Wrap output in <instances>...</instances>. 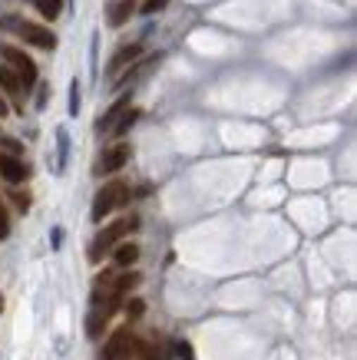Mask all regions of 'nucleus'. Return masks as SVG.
<instances>
[{
  "label": "nucleus",
  "mask_w": 357,
  "mask_h": 360,
  "mask_svg": "<svg viewBox=\"0 0 357 360\" xmlns=\"http://www.w3.org/2000/svg\"><path fill=\"white\" fill-rule=\"evenodd\" d=\"M130 110V93H126V96H119L116 103H113V106H109L106 110V116H99V122H96V132H109L113 129V126H116V120L119 116H123V112Z\"/></svg>",
  "instance_id": "9"
},
{
  "label": "nucleus",
  "mask_w": 357,
  "mask_h": 360,
  "mask_svg": "<svg viewBox=\"0 0 357 360\" xmlns=\"http://www.w3.org/2000/svg\"><path fill=\"white\" fill-rule=\"evenodd\" d=\"M11 235V219H7V208L0 202V238H7Z\"/></svg>",
  "instance_id": "19"
},
{
  "label": "nucleus",
  "mask_w": 357,
  "mask_h": 360,
  "mask_svg": "<svg viewBox=\"0 0 357 360\" xmlns=\"http://www.w3.org/2000/svg\"><path fill=\"white\" fill-rule=\"evenodd\" d=\"M0 89H4L7 96H13V99L23 96V83H20V77L13 73L11 66H0Z\"/></svg>",
  "instance_id": "10"
},
{
  "label": "nucleus",
  "mask_w": 357,
  "mask_h": 360,
  "mask_svg": "<svg viewBox=\"0 0 357 360\" xmlns=\"http://www.w3.org/2000/svg\"><path fill=\"white\" fill-rule=\"evenodd\" d=\"M126 162H130V146H126V142H116V146H109L106 153L96 159L93 175H113V172H119Z\"/></svg>",
  "instance_id": "5"
},
{
  "label": "nucleus",
  "mask_w": 357,
  "mask_h": 360,
  "mask_svg": "<svg viewBox=\"0 0 357 360\" xmlns=\"http://www.w3.org/2000/svg\"><path fill=\"white\" fill-rule=\"evenodd\" d=\"M165 4H169V0H146V4L139 7V11L146 13V17H149V13H159V11H163Z\"/></svg>",
  "instance_id": "17"
},
{
  "label": "nucleus",
  "mask_w": 357,
  "mask_h": 360,
  "mask_svg": "<svg viewBox=\"0 0 357 360\" xmlns=\"http://www.w3.org/2000/svg\"><path fill=\"white\" fill-rule=\"evenodd\" d=\"M136 229H139V219H136V215H130V219H116L113 225H106V229L93 238V245H89V262L99 264L103 262V255H109L119 241L126 238V235H132Z\"/></svg>",
  "instance_id": "1"
},
{
  "label": "nucleus",
  "mask_w": 357,
  "mask_h": 360,
  "mask_svg": "<svg viewBox=\"0 0 357 360\" xmlns=\"http://www.w3.org/2000/svg\"><path fill=\"white\" fill-rule=\"evenodd\" d=\"M132 11H136V0H119L116 7H113V13H109V23H113V27H123V23L132 17Z\"/></svg>",
  "instance_id": "13"
},
{
  "label": "nucleus",
  "mask_w": 357,
  "mask_h": 360,
  "mask_svg": "<svg viewBox=\"0 0 357 360\" xmlns=\"http://www.w3.org/2000/svg\"><path fill=\"white\" fill-rule=\"evenodd\" d=\"M103 360H132V334L126 330H113V338L103 347Z\"/></svg>",
  "instance_id": "6"
},
{
  "label": "nucleus",
  "mask_w": 357,
  "mask_h": 360,
  "mask_svg": "<svg viewBox=\"0 0 357 360\" xmlns=\"http://www.w3.org/2000/svg\"><path fill=\"white\" fill-rule=\"evenodd\" d=\"M11 198H13V205L20 208V212H27V208H30V195H27V192H11Z\"/></svg>",
  "instance_id": "20"
},
{
  "label": "nucleus",
  "mask_w": 357,
  "mask_h": 360,
  "mask_svg": "<svg viewBox=\"0 0 357 360\" xmlns=\"http://www.w3.org/2000/svg\"><path fill=\"white\" fill-rule=\"evenodd\" d=\"M136 120H139V110H132V106H130V110H126V112H123V116L116 120V126H113L109 132H113V136H126V132L136 126Z\"/></svg>",
  "instance_id": "15"
},
{
  "label": "nucleus",
  "mask_w": 357,
  "mask_h": 360,
  "mask_svg": "<svg viewBox=\"0 0 357 360\" xmlns=\"http://www.w3.org/2000/svg\"><path fill=\"white\" fill-rule=\"evenodd\" d=\"M173 354L179 360H195V350H192V344H189V340H173Z\"/></svg>",
  "instance_id": "16"
},
{
  "label": "nucleus",
  "mask_w": 357,
  "mask_h": 360,
  "mask_svg": "<svg viewBox=\"0 0 357 360\" xmlns=\"http://www.w3.org/2000/svg\"><path fill=\"white\" fill-rule=\"evenodd\" d=\"M56 139H60V169H63V162H66V132L60 129L56 132Z\"/></svg>",
  "instance_id": "21"
},
{
  "label": "nucleus",
  "mask_w": 357,
  "mask_h": 360,
  "mask_svg": "<svg viewBox=\"0 0 357 360\" xmlns=\"http://www.w3.org/2000/svg\"><path fill=\"white\" fill-rule=\"evenodd\" d=\"M132 347H136V354H139V360H165V347L163 344H152V340H132Z\"/></svg>",
  "instance_id": "12"
},
{
  "label": "nucleus",
  "mask_w": 357,
  "mask_h": 360,
  "mask_svg": "<svg viewBox=\"0 0 357 360\" xmlns=\"http://www.w3.org/2000/svg\"><path fill=\"white\" fill-rule=\"evenodd\" d=\"M126 314H130V317H139V314H142V301H130Z\"/></svg>",
  "instance_id": "22"
},
{
  "label": "nucleus",
  "mask_w": 357,
  "mask_h": 360,
  "mask_svg": "<svg viewBox=\"0 0 357 360\" xmlns=\"http://www.w3.org/2000/svg\"><path fill=\"white\" fill-rule=\"evenodd\" d=\"M139 56H142V44H126V46H119L116 53H113V60H109L106 70L113 73V77H116L119 70H126L130 63H136Z\"/></svg>",
  "instance_id": "8"
},
{
  "label": "nucleus",
  "mask_w": 357,
  "mask_h": 360,
  "mask_svg": "<svg viewBox=\"0 0 357 360\" xmlns=\"http://www.w3.org/2000/svg\"><path fill=\"white\" fill-rule=\"evenodd\" d=\"M7 112H11V106H7V99L0 96V120H4V116H7Z\"/></svg>",
  "instance_id": "23"
},
{
  "label": "nucleus",
  "mask_w": 357,
  "mask_h": 360,
  "mask_svg": "<svg viewBox=\"0 0 357 360\" xmlns=\"http://www.w3.org/2000/svg\"><path fill=\"white\" fill-rule=\"evenodd\" d=\"M70 112H80V83L73 79V86H70Z\"/></svg>",
  "instance_id": "18"
},
{
  "label": "nucleus",
  "mask_w": 357,
  "mask_h": 360,
  "mask_svg": "<svg viewBox=\"0 0 357 360\" xmlns=\"http://www.w3.org/2000/svg\"><path fill=\"white\" fill-rule=\"evenodd\" d=\"M139 262V245H132V241H119L116 245V264L119 268H130V264H136Z\"/></svg>",
  "instance_id": "11"
},
{
  "label": "nucleus",
  "mask_w": 357,
  "mask_h": 360,
  "mask_svg": "<svg viewBox=\"0 0 357 360\" xmlns=\"http://www.w3.org/2000/svg\"><path fill=\"white\" fill-rule=\"evenodd\" d=\"M0 27L17 33L23 44L40 46V50H54L56 46V33L54 30H46V27H40V23H33V20H23V17H0Z\"/></svg>",
  "instance_id": "2"
},
{
  "label": "nucleus",
  "mask_w": 357,
  "mask_h": 360,
  "mask_svg": "<svg viewBox=\"0 0 357 360\" xmlns=\"http://www.w3.org/2000/svg\"><path fill=\"white\" fill-rule=\"evenodd\" d=\"M123 205H130V186L119 182V179H113V182H106V186L96 192L93 208H89V219L103 221L109 212H116V208H123Z\"/></svg>",
  "instance_id": "3"
},
{
  "label": "nucleus",
  "mask_w": 357,
  "mask_h": 360,
  "mask_svg": "<svg viewBox=\"0 0 357 360\" xmlns=\"http://www.w3.org/2000/svg\"><path fill=\"white\" fill-rule=\"evenodd\" d=\"M30 4L37 7L40 17H46V20H56V17L63 13V0H30Z\"/></svg>",
  "instance_id": "14"
},
{
  "label": "nucleus",
  "mask_w": 357,
  "mask_h": 360,
  "mask_svg": "<svg viewBox=\"0 0 357 360\" xmlns=\"http://www.w3.org/2000/svg\"><path fill=\"white\" fill-rule=\"evenodd\" d=\"M0 175H4L11 186H20V182L30 179V169H27L17 155H0Z\"/></svg>",
  "instance_id": "7"
},
{
  "label": "nucleus",
  "mask_w": 357,
  "mask_h": 360,
  "mask_svg": "<svg viewBox=\"0 0 357 360\" xmlns=\"http://www.w3.org/2000/svg\"><path fill=\"white\" fill-rule=\"evenodd\" d=\"M0 56L11 63V70L20 77V83H23V89H30L33 83H37V63H33L30 56L23 53L20 46H7V44H0Z\"/></svg>",
  "instance_id": "4"
}]
</instances>
